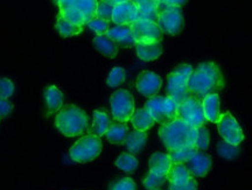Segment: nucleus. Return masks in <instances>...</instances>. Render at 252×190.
<instances>
[{"instance_id":"obj_42","label":"nucleus","mask_w":252,"mask_h":190,"mask_svg":"<svg viewBox=\"0 0 252 190\" xmlns=\"http://www.w3.org/2000/svg\"><path fill=\"white\" fill-rule=\"evenodd\" d=\"M158 190H159V189H158Z\"/></svg>"},{"instance_id":"obj_21","label":"nucleus","mask_w":252,"mask_h":190,"mask_svg":"<svg viewBox=\"0 0 252 190\" xmlns=\"http://www.w3.org/2000/svg\"><path fill=\"white\" fill-rule=\"evenodd\" d=\"M172 164L168 154L154 153L150 159V173L157 174L159 176H167Z\"/></svg>"},{"instance_id":"obj_26","label":"nucleus","mask_w":252,"mask_h":190,"mask_svg":"<svg viewBox=\"0 0 252 190\" xmlns=\"http://www.w3.org/2000/svg\"><path fill=\"white\" fill-rule=\"evenodd\" d=\"M166 177L171 185L182 186L193 176H191L190 173H189L187 166H185V164H181V163H173Z\"/></svg>"},{"instance_id":"obj_7","label":"nucleus","mask_w":252,"mask_h":190,"mask_svg":"<svg viewBox=\"0 0 252 190\" xmlns=\"http://www.w3.org/2000/svg\"><path fill=\"white\" fill-rule=\"evenodd\" d=\"M110 106H111L113 119L126 124L128 120H131L135 111L134 98L128 90L119 89L110 98Z\"/></svg>"},{"instance_id":"obj_14","label":"nucleus","mask_w":252,"mask_h":190,"mask_svg":"<svg viewBox=\"0 0 252 190\" xmlns=\"http://www.w3.org/2000/svg\"><path fill=\"white\" fill-rule=\"evenodd\" d=\"M162 80L160 76H158L156 72L145 70L138 75L137 82H135V87L139 94L147 98H153L157 96L159 93L160 88H161Z\"/></svg>"},{"instance_id":"obj_40","label":"nucleus","mask_w":252,"mask_h":190,"mask_svg":"<svg viewBox=\"0 0 252 190\" xmlns=\"http://www.w3.org/2000/svg\"><path fill=\"white\" fill-rule=\"evenodd\" d=\"M12 110H13L12 103L7 99H1L0 98V119L7 117L12 112Z\"/></svg>"},{"instance_id":"obj_5","label":"nucleus","mask_w":252,"mask_h":190,"mask_svg":"<svg viewBox=\"0 0 252 190\" xmlns=\"http://www.w3.org/2000/svg\"><path fill=\"white\" fill-rule=\"evenodd\" d=\"M145 109L149 111L154 122L160 125H165L178 118L179 105L169 97L150 98L145 104Z\"/></svg>"},{"instance_id":"obj_39","label":"nucleus","mask_w":252,"mask_h":190,"mask_svg":"<svg viewBox=\"0 0 252 190\" xmlns=\"http://www.w3.org/2000/svg\"><path fill=\"white\" fill-rule=\"evenodd\" d=\"M169 190H197V182L195 181L194 177H190V179L182 186L169 185Z\"/></svg>"},{"instance_id":"obj_17","label":"nucleus","mask_w":252,"mask_h":190,"mask_svg":"<svg viewBox=\"0 0 252 190\" xmlns=\"http://www.w3.org/2000/svg\"><path fill=\"white\" fill-rule=\"evenodd\" d=\"M138 20L158 22V0H137Z\"/></svg>"},{"instance_id":"obj_34","label":"nucleus","mask_w":252,"mask_h":190,"mask_svg":"<svg viewBox=\"0 0 252 190\" xmlns=\"http://www.w3.org/2000/svg\"><path fill=\"white\" fill-rule=\"evenodd\" d=\"M196 140H195V148L197 151H206L209 147V141H210V135L209 131L202 126V127L196 128Z\"/></svg>"},{"instance_id":"obj_36","label":"nucleus","mask_w":252,"mask_h":190,"mask_svg":"<svg viewBox=\"0 0 252 190\" xmlns=\"http://www.w3.org/2000/svg\"><path fill=\"white\" fill-rule=\"evenodd\" d=\"M88 27L96 33V35H105L110 30V22L102 20V19L94 18L88 24Z\"/></svg>"},{"instance_id":"obj_18","label":"nucleus","mask_w":252,"mask_h":190,"mask_svg":"<svg viewBox=\"0 0 252 190\" xmlns=\"http://www.w3.org/2000/svg\"><path fill=\"white\" fill-rule=\"evenodd\" d=\"M202 107L206 120L214 124H217L220 119V97L219 95H210L202 100Z\"/></svg>"},{"instance_id":"obj_37","label":"nucleus","mask_w":252,"mask_h":190,"mask_svg":"<svg viewBox=\"0 0 252 190\" xmlns=\"http://www.w3.org/2000/svg\"><path fill=\"white\" fill-rule=\"evenodd\" d=\"M14 93V84L8 78H0V98L7 99Z\"/></svg>"},{"instance_id":"obj_35","label":"nucleus","mask_w":252,"mask_h":190,"mask_svg":"<svg viewBox=\"0 0 252 190\" xmlns=\"http://www.w3.org/2000/svg\"><path fill=\"white\" fill-rule=\"evenodd\" d=\"M166 176H159L157 174L149 173L147 176L144 179L143 185L147 190H158L166 182Z\"/></svg>"},{"instance_id":"obj_30","label":"nucleus","mask_w":252,"mask_h":190,"mask_svg":"<svg viewBox=\"0 0 252 190\" xmlns=\"http://www.w3.org/2000/svg\"><path fill=\"white\" fill-rule=\"evenodd\" d=\"M119 1H113V0H102V1H98V5H97L96 9V18L102 19V20L105 21H112V13L113 8H115L116 5H118Z\"/></svg>"},{"instance_id":"obj_20","label":"nucleus","mask_w":252,"mask_h":190,"mask_svg":"<svg viewBox=\"0 0 252 190\" xmlns=\"http://www.w3.org/2000/svg\"><path fill=\"white\" fill-rule=\"evenodd\" d=\"M47 107V115L50 116L61 109L63 105V94L60 91L55 85H50L47 87L43 94Z\"/></svg>"},{"instance_id":"obj_16","label":"nucleus","mask_w":252,"mask_h":190,"mask_svg":"<svg viewBox=\"0 0 252 190\" xmlns=\"http://www.w3.org/2000/svg\"><path fill=\"white\" fill-rule=\"evenodd\" d=\"M110 39L119 47L130 48L135 46V41L132 35L131 26H115L110 28L106 33Z\"/></svg>"},{"instance_id":"obj_38","label":"nucleus","mask_w":252,"mask_h":190,"mask_svg":"<svg viewBox=\"0 0 252 190\" xmlns=\"http://www.w3.org/2000/svg\"><path fill=\"white\" fill-rule=\"evenodd\" d=\"M110 190H137V186L130 177H124V179L113 183Z\"/></svg>"},{"instance_id":"obj_9","label":"nucleus","mask_w":252,"mask_h":190,"mask_svg":"<svg viewBox=\"0 0 252 190\" xmlns=\"http://www.w3.org/2000/svg\"><path fill=\"white\" fill-rule=\"evenodd\" d=\"M217 128L223 140L232 146H238L244 140L243 129L230 112L222 113L220 119L217 123Z\"/></svg>"},{"instance_id":"obj_8","label":"nucleus","mask_w":252,"mask_h":190,"mask_svg":"<svg viewBox=\"0 0 252 190\" xmlns=\"http://www.w3.org/2000/svg\"><path fill=\"white\" fill-rule=\"evenodd\" d=\"M178 118L184 120L191 127L198 128L204 126L206 123V117H204L202 102L196 99V98L190 97L189 99L179 105Z\"/></svg>"},{"instance_id":"obj_41","label":"nucleus","mask_w":252,"mask_h":190,"mask_svg":"<svg viewBox=\"0 0 252 190\" xmlns=\"http://www.w3.org/2000/svg\"><path fill=\"white\" fill-rule=\"evenodd\" d=\"M173 71L176 72V74L184 76V77H186L187 80H189V77H190L191 74H193L194 69H193V66L189 65V64H180L179 66H176V68Z\"/></svg>"},{"instance_id":"obj_12","label":"nucleus","mask_w":252,"mask_h":190,"mask_svg":"<svg viewBox=\"0 0 252 190\" xmlns=\"http://www.w3.org/2000/svg\"><path fill=\"white\" fill-rule=\"evenodd\" d=\"M187 83V78L172 71L171 74L167 76V97L174 100L178 105H181L182 103H185L186 100L191 97L190 93L188 91Z\"/></svg>"},{"instance_id":"obj_6","label":"nucleus","mask_w":252,"mask_h":190,"mask_svg":"<svg viewBox=\"0 0 252 190\" xmlns=\"http://www.w3.org/2000/svg\"><path fill=\"white\" fill-rule=\"evenodd\" d=\"M102 152V141L100 138L88 134L82 137L74 144L69 151L71 160L78 163H87L96 159Z\"/></svg>"},{"instance_id":"obj_32","label":"nucleus","mask_w":252,"mask_h":190,"mask_svg":"<svg viewBox=\"0 0 252 190\" xmlns=\"http://www.w3.org/2000/svg\"><path fill=\"white\" fill-rule=\"evenodd\" d=\"M217 152L222 158L228 160H232L235 158L238 157L239 154V147L238 146H232V145L228 144L224 140L220 141L217 145Z\"/></svg>"},{"instance_id":"obj_31","label":"nucleus","mask_w":252,"mask_h":190,"mask_svg":"<svg viewBox=\"0 0 252 190\" xmlns=\"http://www.w3.org/2000/svg\"><path fill=\"white\" fill-rule=\"evenodd\" d=\"M116 166L125 173H132L138 168V160L134 155L123 153L116 160Z\"/></svg>"},{"instance_id":"obj_2","label":"nucleus","mask_w":252,"mask_h":190,"mask_svg":"<svg viewBox=\"0 0 252 190\" xmlns=\"http://www.w3.org/2000/svg\"><path fill=\"white\" fill-rule=\"evenodd\" d=\"M197 129L191 127L184 120L176 118L171 123L161 125L159 137L167 151H175L185 147H195Z\"/></svg>"},{"instance_id":"obj_13","label":"nucleus","mask_w":252,"mask_h":190,"mask_svg":"<svg viewBox=\"0 0 252 190\" xmlns=\"http://www.w3.org/2000/svg\"><path fill=\"white\" fill-rule=\"evenodd\" d=\"M138 20V11L134 1L121 0L118 5L115 6L112 13V22L116 26H131Z\"/></svg>"},{"instance_id":"obj_1","label":"nucleus","mask_w":252,"mask_h":190,"mask_svg":"<svg viewBox=\"0 0 252 190\" xmlns=\"http://www.w3.org/2000/svg\"><path fill=\"white\" fill-rule=\"evenodd\" d=\"M187 87L190 96L202 102L207 96L219 95L224 88V77L216 63L203 62L189 77Z\"/></svg>"},{"instance_id":"obj_25","label":"nucleus","mask_w":252,"mask_h":190,"mask_svg":"<svg viewBox=\"0 0 252 190\" xmlns=\"http://www.w3.org/2000/svg\"><path fill=\"white\" fill-rule=\"evenodd\" d=\"M131 123L133 125V127L140 132H146L147 129L153 127L154 124H156V122L151 117L150 112L145 107H141V109L134 111L133 116L131 118Z\"/></svg>"},{"instance_id":"obj_23","label":"nucleus","mask_w":252,"mask_h":190,"mask_svg":"<svg viewBox=\"0 0 252 190\" xmlns=\"http://www.w3.org/2000/svg\"><path fill=\"white\" fill-rule=\"evenodd\" d=\"M94 46L105 58L113 59L118 54V46L106 35H96L94 39Z\"/></svg>"},{"instance_id":"obj_28","label":"nucleus","mask_w":252,"mask_h":190,"mask_svg":"<svg viewBox=\"0 0 252 190\" xmlns=\"http://www.w3.org/2000/svg\"><path fill=\"white\" fill-rule=\"evenodd\" d=\"M56 31L59 32V34L62 37H70L74 35H77V34H81L83 32V27L76 26V25L71 24L68 20H65L64 18H62L61 15L59 14L58 20H56Z\"/></svg>"},{"instance_id":"obj_4","label":"nucleus","mask_w":252,"mask_h":190,"mask_svg":"<svg viewBox=\"0 0 252 190\" xmlns=\"http://www.w3.org/2000/svg\"><path fill=\"white\" fill-rule=\"evenodd\" d=\"M55 125L65 137H77L88 129V116L76 105H65L56 116Z\"/></svg>"},{"instance_id":"obj_15","label":"nucleus","mask_w":252,"mask_h":190,"mask_svg":"<svg viewBox=\"0 0 252 190\" xmlns=\"http://www.w3.org/2000/svg\"><path fill=\"white\" fill-rule=\"evenodd\" d=\"M187 163V168L191 176L202 177L206 176L210 168H212L213 159L210 155L203 153V152H197V153L193 157V159Z\"/></svg>"},{"instance_id":"obj_27","label":"nucleus","mask_w":252,"mask_h":190,"mask_svg":"<svg viewBox=\"0 0 252 190\" xmlns=\"http://www.w3.org/2000/svg\"><path fill=\"white\" fill-rule=\"evenodd\" d=\"M126 135H127V126L125 123H111L110 127L106 132L105 137L108 141L113 145H122L124 144Z\"/></svg>"},{"instance_id":"obj_33","label":"nucleus","mask_w":252,"mask_h":190,"mask_svg":"<svg viewBox=\"0 0 252 190\" xmlns=\"http://www.w3.org/2000/svg\"><path fill=\"white\" fill-rule=\"evenodd\" d=\"M126 77V72L122 66H116L113 68L108 76V80H106V83L110 88H117L119 85L124 83Z\"/></svg>"},{"instance_id":"obj_11","label":"nucleus","mask_w":252,"mask_h":190,"mask_svg":"<svg viewBox=\"0 0 252 190\" xmlns=\"http://www.w3.org/2000/svg\"><path fill=\"white\" fill-rule=\"evenodd\" d=\"M185 20L182 11L180 7H173L171 6L166 11L160 12L158 15L157 25L161 30L162 33L168 34V35H175L180 33L182 27H184Z\"/></svg>"},{"instance_id":"obj_10","label":"nucleus","mask_w":252,"mask_h":190,"mask_svg":"<svg viewBox=\"0 0 252 190\" xmlns=\"http://www.w3.org/2000/svg\"><path fill=\"white\" fill-rule=\"evenodd\" d=\"M131 31L135 43H158L162 39V32L156 22L137 20L131 25Z\"/></svg>"},{"instance_id":"obj_29","label":"nucleus","mask_w":252,"mask_h":190,"mask_svg":"<svg viewBox=\"0 0 252 190\" xmlns=\"http://www.w3.org/2000/svg\"><path fill=\"white\" fill-rule=\"evenodd\" d=\"M197 152L198 151L195 147H185L180 148V150L168 151V157L171 159L172 163L185 164L193 159V157Z\"/></svg>"},{"instance_id":"obj_19","label":"nucleus","mask_w":252,"mask_h":190,"mask_svg":"<svg viewBox=\"0 0 252 190\" xmlns=\"http://www.w3.org/2000/svg\"><path fill=\"white\" fill-rule=\"evenodd\" d=\"M110 125H111V120H110L108 113L96 110L94 112V123L91 127L88 128V132L91 135L100 138L106 134Z\"/></svg>"},{"instance_id":"obj_24","label":"nucleus","mask_w":252,"mask_h":190,"mask_svg":"<svg viewBox=\"0 0 252 190\" xmlns=\"http://www.w3.org/2000/svg\"><path fill=\"white\" fill-rule=\"evenodd\" d=\"M146 141H147L146 132H140L135 129V131L128 133V134L126 135L124 145L126 150L130 152L131 154H137L144 150L145 145H146Z\"/></svg>"},{"instance_id":"obj_22","label":"nucleus","mask_w":252,"mask_h":190,"mask_svg":"<svg viewBox=\"0 0 252 190\" xmlns=\"http://www.w3.org/2000/svg\"><path fill=\"white\" fill-rule=\"evenodd\" d=\"M135 52H137L138 58L141 61L150 62L154 61L162 54L161 43H151V44H140L135 43Z\"/></svg>"},{"instance_id":"obj_3","label":"nucleus","mask_w":252,"mask_h":190,"mask_svg":"<svg viewBox=\"0 0 252 190\" xmlns=\"http://www.w3.org/2000/svg\"><path fill=\"white\" fill-rule=\"evenodd\" d=\"M60 15L76 26L83 27L96 18V0H60Z\"/></svg>"}]
</instances>
